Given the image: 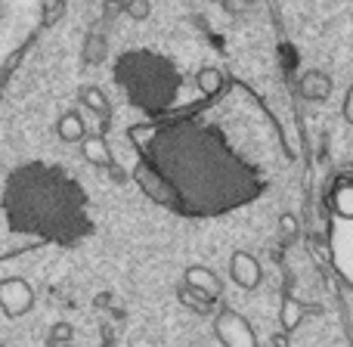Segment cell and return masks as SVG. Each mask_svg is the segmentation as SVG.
I'll return each mask as SVG.
<instances>
[{
    "label": "cell",
    "instance_id": "obj_13",
    "mask_svg": "<svg viewBox=\"0 0 353 347\" xmlns=\"http://www.w3.org/2000/svg\"><path fill=\"white\" fill-rule=\"evenodd\" d=\"M105 56V41L99 34H93L90 41H87V50H84V59L87 62H99Z\"/></svg>",
    "mask_w": 353,
    "mask_h": 347
},
{
    "label": "cell",
    "instance_id": "obj_14",
    "mask_svg": "<svg viewBox=\"0 0 353 347\" xmlns=\"http://www.w3.org/2000/svg\"><path fill=\"white\" fill-rule=\"evenodd\" d=\"M128 16L134 22H143L149 16V0H128Z\"/></svg>",
    "mask_w": 353,
    "mask_h": 347
},
{
    "label": "cell",
    "instance_id": "obj_15",
    "mask_svg": "<svg viewBox=\"0 0 353 347\" xmlns=\"http://www.w3.org/2000/svg\"><path fill=\"white\" fill-rule=\"evenodd\" d=\"M341 115H344V121H347V124H353V84H350L347 97H344V106H341Z\"/></svg>",
    "mask_w": 353,
    "mask_h": 347
},
{
    "label": "cell",
    "instance_id": "obj_6",
    "mask_svg": "<svg viewBox=\"0 0 353 347\" xmlns=\"http://www.w3.org/2000/svg\"><path fill=\"white\" fill-rule=\"evenodd\" d=\"M319 313H325L323 304H304V301H298L294 295H285V298H282L279 319H282V329H285V332H294V329L301 326V319H304V317H319Z\"/></svg>",
    "mask_w": 353,
    "mask_h": 347
},
{
    "label": "cell",
    "instance_id": "obj_4",
    "mask_svg": "<svg viewBox=\"0 0 353 347\" xmlns=\"http://www.w3.org/2000/svg\"><path fill=\"white\" fill-rule=\"evenodd\" d=\"M230 276H232V282H236L239 288L254 292V288L261 286V279H263V270H261V264H257L254 255H248V251H232Z\"/></svg>",
    "mask_w": 353,
    "mask_h": 347
},
{
    "label": "cell",
    "instance_id": "obj_12",
    "mask_svg": "<svg viewBox=\"0 0 353 347\" xmlns=\"http://www.w3.org/2000/svg\"><path fill=\"white\" fill-rule=\"evenodd\" d=\"M81 99H84V103L90 106V109L97 112L103 121H109L112 109H109V103H105V97H103V90H99V87H84V90H81Z\"/></svg>",
    "mask_w": 353,
    "mask_h": 347
},
{
    "label": "cell",
    "instance_id": "obj_7",
    "mask_svg": "<svg viewBox=\"0 0 353 347\" xmlns=\"http://www.w3.org/2000/svg\"><path fill=\"white\" fill-rule=\"evenodd\" d=\"M186 286L195 288V292H201V295H208L211 301H217L220 295H223V282H220V276L208 267H189L186 270Z\"/></svg>",
    "mask_w": 353,
    "mask_h": 347
},
{
    "label": "cell",
    "instance_id": "obj_17",
    "mask_svg": "<svg viewBox=\"0 0 353 347\" xmlns=\"http://www.w3.org/2000/svg\"><path fill=\"white\" fill-rule=\"evenodd\" d=\"M112 3H124V0H112Z\"/></svg>",
    "mask_w": 353,
    "mask_h": 347
},
{
    "label": "cell",
    "instance_id": "obj_2",
    "mask_svg": "<svg viewBox=\"0 0 353 347\" xmlns=\"http://www.w3.org/2000/svg\"><path fill=\"white\" fill-rule=\"evenodd\" d=\"M115 78L121 81V87L128 90L130 103L152 112V115L165 112L176 99V90H180V75H176V68L165 56L152 53V50L124 53L115 66Z\"/></svg>",
    "mask_w": 353,
    "mask_h": 347
},
{
    "label": "cell",
    "instance_id": "obj_3",
    "mask_svg": "<svg viewBox=\"0 0 353 347\" xmlns=\"http://www.w3.org/2000/svg\"><path fill=\"white\" fill-rule=\"evenodd\" d=\"M214 332H217L220 344H230V347H254L257 344V335H254V329H251V323L242 313L230 310V307H223V310L217 313Z\"/></svg>",
    "mask_w": 353,
    "mask_h": 347
},
{
    "label": "cell",
    "instance_id": "obj_5",
    "mask_svg": "<svg viewBox=\"0 0 353 347\" xmlns=\"http://www.w3.org/2000/svg\"><path fill=\"white\" fill-rule=\"evenodd\" d=\"M0 304H3V310L10 313V317H22V313L34 304V298H31V288L25 286L22 279H10L0 286Z\"/></svg>",
    "mask_w": 353,
    "mask_h": 347
},
{
    "label": "cell",
    "instance_id": "obj_11",
    "mask_svg": "<svg viewBox=\"0 0 353 347\" xmlns=\"http://www.w3.org/2000/svg\"><path fill=\"white\" fill-rule=\"evenodd\" d=\"M56 130H59V140H62V143H81V140L87 137L84 121H81V115H78L74 109L65 112V115L59 118V128H56Z\"/></svg>",
    "mask_w": 353,
    "mask_h": 347
},
{
    "label": "cell",
    "instance_id": "obj_10",
    "mask_svg": "<svg viewBox=\"0 0 353 347\" xmlns=\"http://www.w3.org/2000/svg\"><path fill=\"white\" fill-rule=\"evenodd\" d=\"M84 159L90 161V165H99V168H115V161H112V155H109V149H105V143H103V134H97V137H84Z\"/></svg>",
    "mask_w": 353,
    "mask_h": 347
},
{
    "label": "cell",
    "instance_id": "obj_8",
    "mask_svg": "<svg viewBox=\"0 0 353 347\" xmlns=\"http://www.w3.org/2000/svg\"><path fill=\"white\" fill-rule=\"evenodd\" d=\"M298 90H301V97L310 99V103H323V99L332 97V78L325 72H319V68H310V72H304Z\"/></svg>",
    "mask_w": 353,
    "mask_h": 347
},
{
    "label": "cell",
    "instance_id": "obj_1",
    "mask_svg": "<svg viewBox=\"0 0 353 347\" xmlns=\"http://www.w3.org/2000/svg\"><path fill=\"white\" fill-rule=\"evenodd\" d=\"M130 140L146 161L137 171L155 201L186 217H217L261 199L270 177L261 161L245 155L214 121L199 115L137 124Z\"/></svg>",
    "mask_w": 353,
    "mask_h": 347
},
{
    "label": "cell",
    "instance_id": "obj_9",
    "mask_svg": "<svg viewBox=\"0 0 353 347\" xmlns=\"http://www.w3.org/2000/svg\"><path fill=\"white\" fill-rule=\"evenodd\" d=\"M195 87H199L208 99H217L220 93L226 90V75L220 72V68H201V72L195 75Z\"/></svg>",
    "mask_w": 353,
    "mask_h": 347
},
{
    "label": "cell",
    "instance_id": "obj_16",
    "mask_svg": "<svg viewBox=\"0 0 353 347\" xmlns=\"http://www.w3.org/2000/svg\"><path fill=\"white\" fill-rule=\"evenodd\" d=\"M282 232H285V239L298 232V224H294V217H292V214H285V217H282Z\"/></svg>",
    "mask_w": 353,
    "mask_h": 347
}]
</instances>
